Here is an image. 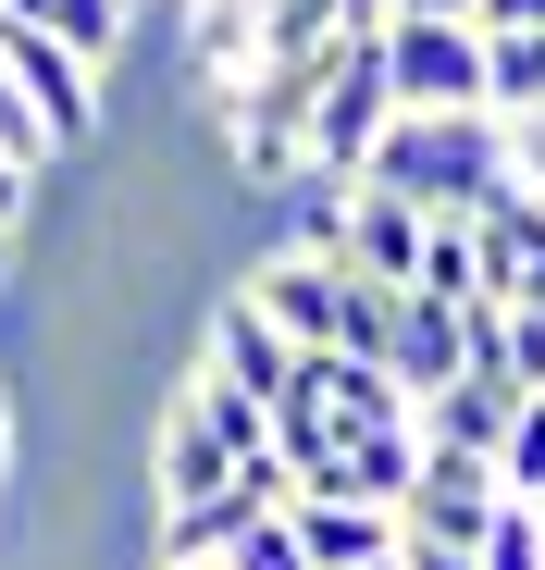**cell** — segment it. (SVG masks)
<instances>
[{
  "label": "cell",
  "instance_id": "cell-13",
  "mask_svg": "<svg viewBox=\"0 0 545 570\" xmlns=\"http://www.w3.org/2000/svg\"><path fill=\"white\" fill-rule=\"evenodd\" d=\"M508 422H521V397H496V385H446V397H422V446H472V459H496L508 446Z\"/></svg>",
  "mask_w": 545,
  "mask_h": 570
},
{
  "label": "cell",
  "instance_id": "cell-8",
  "mask_svg": "<svg viewBox=\"0 0 545 570\" xmlns=\"http://www.w3.org/2000/svg\"><path fill=\"white\" fill-rule=\"evenodd\" d=\"M385 372L409 385V410L446 397V385L472 372V311H459V298H422V285H397V347H385Z\"/></svg>",
  "mask_w": 545,
  "mask_h": 570
},
{
  "label": "cell",
  "instance_id": "cell-26",
  "mask_svg": "<svg viewBox=\"0 0 545 570\" xmlns=\"http://www.w3.org/2000/svg\"><path fill=\"white\" fill-rule=\"evenodd\" d=\"M161 570H224V558H161Z\"/></svg>",
  "mask_w": 545,
  "mask_h": 570
},
{
  "label": "cell",
  "instance_id": "cell-21",
  "mask_svg": "<svg viewBox=\"0 0 545 570\" xmlns=\"http://www.w3.org/2000/svg\"><path fill=\"white\" fill-rule=\"evenodd\" d=\"M472 26H484V38H545V0H484Z\"/></svg>",
  "mask_w": 545,
  "mask_h": 570
},
{
  "label": "cell",
  "instance_id": "cell-16",
  "mask_svg": "<svg viewBox=\"0 0 545 570\" xmlns=\"http://www.w3.org/2000/svg\"><path fill=\"white\" fill-rule=\"evenodd\" d=\"M484 100L521 125V112H545V38H484Z\"/></svg>",
  "mask_w": 545,
  "mask_h": 570
},
{
  "label": "cell",
  "instance_id": "cell-25",
  "mask_svg": "<svg viewBox=\"0 0 545 570\" xmlns=\"http://www.w3.org/2000/svg\"><path fill=\"white\" fill-rule=\"evenodd\" d=\"M0 471H13V385H0Z\"/></svg>",
  "mask_w": 545,
  "mask_h": 570
},
{
  "label": "cell",
  "instance_id": "cell-14",
  "mask_svg": "<svg viewBox=\"0 0 545 570\" xmlns=\"http://www.w3.org/2000/svg\"><path fill=\"white\" fill-rule=\"evenodd\" d=\"M409 285H422V298H459V311H496V298H484V236H472V212H434V224H422V273H409Z\"/></svg>",
  "mask_w": 545,
  "mask_h": 570
},
{
  "label": "cell",
  "instance_id": "cell-23",
  "mask_svg": "<svg viewBox=\"0 0 545 570\" xmlns=\"http://www.w3.org/2000/svg\"><path fill=\"white\" fill-rule=\"evenodd\" d=\"M397 558H409V570H484V558H472V546H422V533H409V546H397Z\"/></svg>",
  "mask_w": 545,
  "mask_h": 570
},
{
  "label": "cell",
  "instance_id": "cell-24",
  "mask_svg": "<svg viewBox=\"0 0 545 570\" xmlns=\"http://www.w3.org/2000/svg\"><path fill=\"white\" fill-rule=\"evenodd\" d=\"M397 13H446V26H472V13H484V0H397Z\"/></svg>",
  "mask_w": 545,
  "mask_h": 570
},
{
  "label": "cell",
  "instance_id": "cell-4",
  "mask_svg": "<svg viewBox=\"0 0 545 570\" xmlns=\"http://www.w3.org/2000/svg\"><path fill=\"white\" fill-rule=\"evenodd\" d=\"M236 434L211 422V397L187 385V397H174L161 410V434H149V521H187V509H224L236 497Z\"/></svg>",
  "mask_w": 545,
  "mask_h": 570
},
{
  "label": "cell",
  "instance_id": "cell-1",
  "mask_svg": "<svg viewBox=\"0 0 545 570\" xmlns=\"http://www.w3.org/2000/svg\"><path fill=\"white\" fill-rule=\"evenodd\" d=\"M508 174H521L508 112H397L359 161V186H397L409 212H484Z\"/></svg>",
  "mask_w": 545,
  "mask_h": 570
},
{
  "label": "cell",
  "instance_id": "cell-11",
  "mask_svg": "<svg viewBox=\"0 0 545 570\" xmlns=\"http://www.w3.org/2000/svg\"><path fill=\"white\" fill-rule=\"evenodd\" d=\"M199 360H211V372H224V385H248V397H260V410H272V397H286V372H298V360H310V347H298V335H286V323H260V311H248V298H224V311H211V347H199Z\"/></svg>",
  "mask_w": 545,
  "mask_h": 570
},
{
  "label": "cell",
  "instance_id": "cell-20",
  "mask_svg": "<svg viewBox=\"0 0 545 570\" xmlns=\"http://www.w3.org/2000/svg\"><path fill=\"white\" fill-rule=\"evenodd\" d=\"M496 471H508V497H533V509H545V397H521V422H508Z\"/></svg>",
  "mask_w": 545,
  "mask_h": 570
},
{
  "label": "cell",
  "instance_id": "cell-10",
  "mask_svg": "<svg viewBox=\"0 0 545 570\" xmlns=\"http://www.w3.org/2000/svg\"><path fill=\"white\" fill-rule=\"evenodd\" d=\"M286 521H298L310 570H373V558H397V546H409V521H397V509H373V497H286Z\"/></svg>",
  "mask_w": 545,
  "mask_h": 570
},
{
  "label": "cell",
  "instance_id": "cell-12",
  "mask_svg": "<svg viewBox=\"0 0 545 570\" xmlns=\"http://www.w3.org/2000/svg\"><path fill=\"white\" fill-rule=\"evenodd\" d=\"M472 385L545 397V311H472Z\"/></svg>",
  "mask_w": 545,
  "mask_h": 570
},
{
  "label": "cell",
  "instance_id": "cell-22",
  "mask_svg": "<svg viewBox=\"0 0 545 570\" xmlns=\"http://www.w3.org/2000/svg\"><path fill=\"white\" fill-rule=\"evenodd\" d=\"M508 149H521V186L545 199V112H521V125H508Z\"/></svg>",
  "mask_w": 545,
  "mask_h": 570
},
{
  "label": "cell",
  "instance_id": "cell-28",
  "mask_svg": "<svg viewBox=\"0 0 545 570\" xmlns=\"http://www.w3.org/2000/svg\"><path fill=\"white\" fill-rule=\"evenodd\" d=\"M385 13H397V0H385Z\"/></svg>",
  "mask_w": 545,
  "mask_h": 570
},
{
  "label": "cell",
  "instance_id": "cell-9",
  "mask_svg": "<svg viewBox=\"0 0 545 570\" xmlns=\"http://www.w3.org/2000/svg\"><path fill=\"white\" fill-rule=\"evenodd\" d=\"M422 224H434V212H409L397 186H359V174H347L335 261H347V273H373V285H409V273H422Z\"/></svg>",
  "mask_w": 545,
  "mask_h": 570
},
{
  "label": "cell",
  "instance_id": "cell-27",
  "mask_svg": "<svg viewBox=\"0 0 545 570\" xmlns=\"http://www.w3.org/2000/svg\"><path fill=\"white\" fill-rule=\"evenodd\" d=\"M373 570H409V558H373Z\"/></svg>",
  "mask_w": 545,
  "mask_h": 570
},
{
  "label": "cell",
  "instance_id": "cell-5",
  "mask_svg": "<svg viewBox=\"0 0 545 570\" xmlns=\"http://www.w3.org/2000/svg\"><path fill=\"white\" fill-rule=\"evenodd\" d=\"M496 509H508V471H496V459H472V446H422L409 509H397V521H409L422 546H484Z\"/></svg>",
  "mask_w": 545,
  "mask_h": 570
},
{
  "label": "cell",
  "instance_id": "cell-2",
  "mask_svg": "<svg viewBox=\"0 0 545 570\" xmlns=\"http://www.w3.org/2000/svg\"><path fill=\"white\" fill-rule=\"evenodd\" d=\"M0 62H13V87L38 100L50 149H87V137L112 125V62H87V50H62L50 26H26V13H0Z\"/></svg>",
  "mask_w": 545,
  "mask_h": 570
},
{
  "label": "cell",
  "instance_id": "cell-17",
  "mask_svg": "<svg viewBox=\"0 0 545 570\" xmlns=\"http://www.w3.org/2000/svg\"><path fill=\"white\" fill-rule=\"evenodd\" d=\"M472 558H484V570H545V509H533V497H508V509H496V533H484Z\"/></svg>",
  "mask_w": 545,
  "mask_h": 570
},
{
  "label": "cell",
  "instance_id": "cell-7",
  "mask_svg": "<svg viewBox=\"0 0 545 570\" xmlns=\"http://www.w3.org/2000/svg\"><path fill=\"white\" fill-rule=\"evenodd\" d=\"M472 236H484V298L496 311H545V199H533L521 174L472 212Z\"/></svg>",
  "mask_w": 545,
  "mask_h": 570
},
{
  "label": "cell",
  "instance_id": "cell-18",
  "mask_svg": "<svg viewBox=\"0 0 545 570\" xmlns=\"http://www.w3.org/2000/svg\"><path fill=\"white\" fill-rule=\"evenodd\" d=\"M0 161H26V174H50L62 149H50V125H38V100L13 87V62H0Z\"/></svg>",
  "mask_w": 545,
  "mask_h": 570
},
{
  "label": "cell",
  "instance_id": "cell-15",
  "mask_svg": "<svg viewBox=\"0 0 545 570\" xmlns=\"http://www.w3.org/2000/svg\"><path fill=\"white\" fill-rule=\"evenodd\" d=\"M38 26H50L62 50H87V62H112V50L137 38V0H38Z\"/></svg>",
  "mask_w": 545,
  "mask_h": 570
},
{
  "label": "cell",
  "instance_id": "cell-3",
  "mask_svg": "<svg viewBox=\"0 0 545 570\" xmlns=\"http://www.w3.org/2000/svg\"><path fill=\"white\" fill-rule=\"evenodd\" d=\"M385 87H397V112H496L484 100V26L385 13Z\"/></svg>",
  "mask_w": 545,
  "mask_h": 570
},
{
  "label": "cell",
  "instance_id": "cell-19",
  "mask_svg": "<svg viewBox=\"0 0 545 570\" xmlns=\"http://www.w3.org/2000/svg\"><path fill=\"white\" fill-rule=\"evenodd\" d=\"M224 570H310V546H298V521H286V509H260V521L224 546Z\"/></svg>",
  "mask_w": 545,
  "mask_h": 570
},
{
  "label": "cell",
  "instance_id": "cell-6",
  "mask_svg": "<svg viewBox=\"0 0 545 570\" xmlns=\"http://www.w3.org/2000/svg\"><path fill=\"white\" fill-rule=\"evenodd\" d=\"M236 298H248L260 323H286L298 347H335V335H347V261H323V248H272Z\"/></svg>",
  "mask_w": 545,
  "mask_h": 570
}]
</instances>
